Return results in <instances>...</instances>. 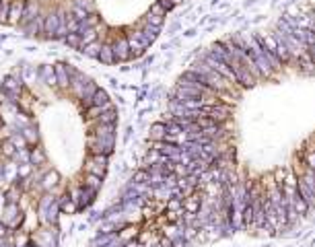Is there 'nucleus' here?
Listing matches in <instances>:
<instances>
[{
	"label": "nucleus",
	"mask_w": 315,
	"mask_h": 247,
	"mask_svg": "<svg viewBox=\"0 0 315 247\" xmlns=\"http://www.w3.org/2000/svg\"><path fill=\"white\" fill-rule=\"evenodd\" d=\"M93 15V0H0V23L27 35L66 39Z\"/></svg>",
	"instance_id": "nucleus-1"
},
{
	"label": "nucleus",
	"mask_w": 315,
	"mask_h": 247,
	"mask_svg": "<svg viewBox=\"0 0 315 247\" xmlns=\"http://www.w3.org/2000/svg\"><path fill=\"white\" fill-rule=\"evenodd\" d=\"M4 233H6V227L2 225V222H0V237H2V235H4Z\"/></svg>",
	"instance_id": "nucleus-2"
}]
</instances>
